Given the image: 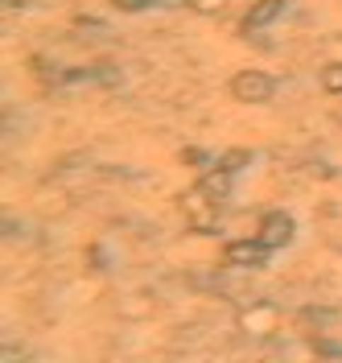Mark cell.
Segmentation results:
<instances>
[{"instance_id":"1","label":"cell","mask_w":342,"mask_h":363,"mask_svg":"<svg viewBox=\"0 0 342 363\" xmlns=\"http://www.w3.org/2000/svg\"><path fill=\"white\" fill-rule=\"evenodd\" d=\"M231 95L239 104H268L276 95V83H273V74H264V70H239L231 79Z\"/></svg>"},{"instance_id":"2","label":"cell","mask_w":342,"mask_h":363,"mask_svg":"<svg viewBox=\"0 0 342 363\" xmlns=\"http://www.w3.org/2000/svg\"><path fill=\"white\" fill-rule=\"evenodd\" d=\"M273 248L264 240H235L223 248V264H235V269H264L268 264Z\"/></svg>"},{"instance_id":"3","label":"cell","mask_w":342,"mask_h":363,"mask_svg":"<svg viewBox=\"0 0 342 363\" xmlns=\"http://www.w3.org/2000/svg\"><path fill=\"white\" fill-rule=\"evenodd\" d=\"M293 231H297V223H293V215L289 211H268L264 219H260V235L256 240H264L268 248H285V244H293Z\"/></svg>"},{"instance_id":"4","label":"cell","mask_w":342,"mask_h":363,"mask_svg":"<svg viewBox=\"0 0 342 363\" xmlns=\"http://www.w3.org/2000/svg\"><path fill=\"white\" fill-rule=\"evenodd\" d=\"M215 206H219V203H215L210 194H203L198 186L182 194V211L190 215V223L198 227V231H210V227H215Z\"/></svg>"},{"instance_id":"5","label":"cell","mask_w":342,"mask_h":363,"mask_svg":"<svg viewBox=\"0 0 342 363\" xmlns=\"http://www.w3.org/2000/svg\"><path fill=\"white\" fill-rule=\"evenodd\" d=\"M280 13H285V0H256V4L248 9V17L239 21V29H244V33H256V29L273 25Z\"/></svg>"},{"instance_id":"6","label":"cell","mask_w":342,"mask_h":363,"mask_svg":"<svg viewBox=\"0 0 342 363\" xmlns=\"http://www.w3.org/2000/svg\"><path fill=\"white\" fill-rule=\"evenodd\" d=\"M231 169H223V165H215V169H206L203 178H198V190L203 194H210L215 203H223V199H231Z\"/></svg>"},{"instance_id":"7","label":"cell","mask_w":342,"mask_h":363,"mask_svg":"<svg viewBox=\"0 0 342 363\" xmlns=\"http://www.w3.org/2000/svg\"><path fill=\"white\" fill-rule=\"evenodd\" d=\"M321 87L330 91V95H342V62H334V67L321 70Z\"/></svg>"},{"instance_id":"8","label":"cell","mask_w":342,"mask_h":363,"mask_svg":"<svg viewBox=\"0 0 342 363\" xmlns=\"http://www.w3.org/2000/svg\"><path fill=\"white\" fill-rule=\"evenodd\" d=\"M248 161H251L248 149H231V153H223V161H219V165H223V169H231V174H239Z\"/></svg>"},{"instance_id":"9","label":"cell","mask_w":342,"mask_h":363,"mask_svg":"<svg viewBox=\"0 0 342 363\" xmlns=\"http://www.w3.org/2000/svg\"><path fill=\"white\" fill-rule=\"evenodd\" d=\"M273 306H260V310H251V314H244V326H248V330H256V326H260V322H264V326H268V322H273Z\"/></svg>"},{"instance_id":"10","label":"cell","mask_w":342,"mask_h":363,"mask_svg":"<svg viewBox=\"0 0 342 363\" xmlns=\"http://www.w3.org/2000/svg\"><path fill=\"white\" fill-rule=\"evenodd\" d=\"M153 0H115V9H124V13H140V9H149Z\"/></svg>"}]
</instances>
